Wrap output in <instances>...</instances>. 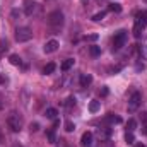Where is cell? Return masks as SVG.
<instances>
[{"mask_svg":"<svg viewBox=\"0 0 147 147\" xmlns=\"http://www.w3.org/2000/svg\"><path fill=\"white\" fill-rule=\"evenodd\" d=\"M89 110H91V113H96V111L99 110V101H91Z\"/></svg>","mask_w":147,"mask_h":147,"instance_id":"obj_22","label":"cell"},{"mask_svg":"<svg viewBox=\"0 0 147 147\" xmlns=\"http://www.w3.org/2000/svg\"><path fill=\"white\" fill-rule=\"evenodd\" d=\"M65 106H67V108H72V106H75V98H74V96H70V98L67 99Z\"/></svg>","mask_w":147,"mask_h":147,"instance_id":"obj_26","label":"cell"},{"mask_svg":"<svg viewBox=\"0 0 147 147\" xmlns=\"http://www.w3.org/2000/svg\"><path fill=\"white\" fill-rule=\"evenodd\" d=\"M147 26V12H142L137 16L135 19V26H134V36L135 38H140L142 34V29Z\"/></svg>","mask_w":147,"mask_h":147,"instance_id":"obj_3","label":"cell"},{"mask_svg":"<svg viewBox=\"0 0 147 147\" xmlns=\"http://www.w3.org/2000/svg\"><path fill=\"white\" fill-rule=\"evenodd\" d=\"M72 67H74V58H67V60H65V62L62 63V70H63V72L70 70Z\"/></svg>","mask_w":147,"mask_h":147,"instance_id":"obj_12","label":"cell"},{"mask_svg":"<svg viewBox=\"0 0 147 147\" xmlns=\"http://www.w3.org/2000/svg\"><path fill=\"white\" fill-rule=\"evenodd\" d=\"M108 9H110L111 12H116V14H118V12H121V5H120V3H110V7H108Z\"/></svg>","mask_w":147,"mask_h":147,"instance_id":"obj_21","label":"cell"},{"mask_svg":"<svg viewBox=\"0 0 147 147\" xmlns=\"http://www.w3.org/2000/svg\"><path fill=\"white\" fill-rule=\"evenodd\" d=\"M12 147H24V146H22V144H19V142H14V144H12Z\"/></svg>","mask_w":147,"mask_h":147,"instance_id":"obj_31","label":"cell"},{"mask_svg":"<svg viewBox=\"0 0 147 147\" xmlns=\"http://www.w3.org/2000/svg\"><path fill=\"white\" fill-rule=\"evenodd\" d=\"M125 43H127V31H118L115 38H113V48L115 50H120L121 46H125Z\"/></svg>","mask_w":147,"mask_h":147,"instance_id":"obj_6","label":"cell"},{"mask_svg":"<svg viewBox=\"0 0 147 147\" xmlns=\"http://www.w3.org/2000/svg\"><path fill=\"white\" fill-rule=\"evenodd\" d=\"M125 140H127V144H134V142H135L134 132H127V134H125Z\"/></svg>","mask_w":147,"mask_h":147,"instance_id":"obj_20","label":"cell"},{"mask_svg":"<svg viewBox=\"0 0 147 147\" xmlns=\"http://www.w3.org/2000/svg\"><path fill=\"white\" fill-rule=\"evenodd\" d=\"M55 70V63H48L45 69H43V74H51Z\"/></svg>","mask_w":147,"mask_h":147,"instance_id":"obj_24","label":"cell"},{"mask_svg":"<svg viewBox=\"0 0 147 147\" xmlns=\"http://www.w3.org/2000/svg\"><path fill=\"white\" fill-rule=\"evenodd\" d=\"M57 144H58V147H72L70 144H69V140H65V139H60V140H57Z\"/></svg>","mask_w":147,"mask_h":147,"instance_id":"obj_25","label":"cell"},{"mask_svg":"<svg viewBox=\"0 0 147 147\" xmlns=\"http://www.w3.org/2000/svg\"><path fill=\"white\" fill-rule=\"evenodd\" d=\"M22 125H24L22 116H21L17 111H10L9 116H7V127L10 128V132H14V134L21 132V130H22Z\"/></svg>","mask_w":147,"mask_h":147,"instance_id":"obj_2","label":"cell"},{"mask_svg":"<svg viewBox=\"0 0 147 147\" xmlns=\"http://www.w3.org/2000/svg\"><path fill=\"white\" fill-rule=\"evenodd\" d=\"M111 135V128H99V137L108 140V137Z\"/></svg>","mask_w":147,"mask_h":147,"instance_id":"obj_13","label":"cell"},{"mask_svg":"<svg viewBox=\"0 0 147 147\" xmlns=\"http://www.w3.org/2000/svg\"><path fill=\"white\" fill-rule=\"evenodd\" d=\"M127 128H128V132H134V130L137 128V121H135L134 118H130L128 123H127Z\"/></svg>","mask_w":147,"mask_h":147,"instance_id":"obj_18","label":"cell"},{"mask_svg":"<svg viewBox=\"0 0 147 147\" xmlns=\"http://www.w3.org/2000/svg\"><path fill=\"white\" fill-rule=\"evenodd\" d=\"M3 142V135H2V130H0V144Z\"/></svg>","mask_w":147,"mask_h":147,"instance_id":"obj_33","label":"cell"},{"mask_svg":"<svg viewBox=\"0 0 147 147\" xmlns=\"http://www.w3.org/2000/svg\"><path fill=\"white\" fill-rule=\"evenodd\" d=\"M58 46H60V45H58L57 39H50V41L45 43V48H43V50H45V53H53V51L58 50Z\"/></svg>","mask_w":147,"mask_h":147,"instance_id":"obj_8","label":"cell"},{"mask_svg":"<svg viewBox=\"0 0 147 147\" xmlns=\"http://www.w3.org/2000/svg\"><path fill=\"white\" fill-rule=\"evenodd\" d=\"M31 38H33V31H31V28H28V26H21V28L16 29V39H17L19 43H26V41H29Z\"/></svg>","mask_w":147,"mask_h":147,"instance_id":"obj_5","label":"cell"},{"mask_svg":"<svg viewBox=\"0 0 147 147\" xmlns=\"http://www.w3.org/2000/svg\"><path fill=\"white\" fill-rule=\"evenodd\" d=\"M63 127H65V130H67V132H74V130H75V125H74V123L70 121V120H67Z\"/></svg>","mask_w":147,"mask_h":147,"instance_id":"obj_23","label":"cell"},{"mask_svg":"<svg viewBox=\"0 0 147 147\" xmlns=\"http://www.w3.org/2000/svg\"><path fill=\"white\" fill-rule=\"evenodd\" d=\"M38 128H39L38 123H31V132H38Z\"/></svg>","mask_w":147,"mask_h":147,"instance_id":"obj_28","label":"cell"},{"mask_svg":"<svg viewBox=\"0 0 147 147\" xmlns=\"http://www.w3.org/2000/svg\"><path fill=\"white\" fill-rule=\"evenodd\" d=\"M80 144H82V147H91L92 146V134H91V132H84L82 137H80Z\"/></svg>","mask_w":147,"mask_h":147,"instance_id":"obj_9","label":"cell"},{"mask_svg":"<svg viewBox=\"0 0 147 147\" xmlns=\"http://www.w3.org/2000/svg\"><path fill=\"white\" fill-rule=\"evenodd\" d=\"M86 41H96L98 39V34H87V36H84Z\"/></svg>","mask_w":147,"mask_h":147,"instance_id":"obj_27","label":"cell"},{"mask_svg":"<svg viewBox=\"0 0 147 147\" xmlns=\"http://www.w3.org/2000/svg\"><path fill=\"white\" fill-rule=\"evenodd\" d=\"M9 60H10L12 65H21V57H19V55H10Z\"/></svg>","mask_w":147,"mask_h":147,"instance_id":"obj_19","label":"cell"},{"mask_svg":"<svg viewBox=\"0 0 147 147\" xmlns=\"http://www.w3.org/2000/svg\"><path fill=\"white\" fill-rule=\"evenodd\" d=\"M46 137H48V142L50 144H57V135H55V128H50L46 132Z\"/></svg>","mask_w":147,"mask_h":147,"instance_id":"obj_11","label":"cell"},{"mask_svg":"<svg viewBox=\"0 0 147 147\" xmlns=\"http://www.w3.org/2000/svg\"><path fill=\"white\" fill-rule=\"evenodd\" d=\"M140 99H142L140 92H134V94L130 96V99H128V111H130V113L137 111V108L140 106Z\"/></svg>","mask_w":147,"mask_h":147,"instance_id":"obj_7","label":"cell"},{"mask_svg":"<svg viewBox=\"0 0 147 147\" xmlns=\"http://www.w3.org/2000/svg\"><path fill=\"white\" fill-rule=\"evenodd\" d=\"M135 147H146V144H142V142H139V144H135Z\"/></svg>","mask_w":147,"mask_h":147,"instance_id":"obj_32","label":"cell"},{"mask_svg":"<svg viewBox=\"0 0 147 147\" xmlns=\"http://www.w3.org/2000/svg\"><path fill=\"white\" fill-rule=\"evenodd\" d=\"M45 115H46V118H50V120H55V118H57V115H58V111L55 110V108H48Z\"/></svg>","mask_w":147,"mask_h":147,"instance_id":"obj_14","label":"cell"},{"mask_svg":"<svg viewBox=\"0 0 147 147\" xmlns=\"http://www.w3.org/2000/svg\"><path fill=\"white\" fill-rule=\"evenodd\" d=\"M106 121H110V123H121V118L116 116V115H113V113H110V115L106 116Z\"/></svg>","mask_w":147,"mask_h":147,"instance_id":"obj_15","label":"cell"},{"mask_svg":"<svg viewBox=\"0 0 147 147\" xmlns=\"http://www.w3.org/2000/svg\"><path fill=\"white\" fill-rule=\"evenodd\" d=\"M91 82H92V75L91 74H82L80 75V86L82 87H87Z\"/></svg>","mask_w":147,"mask_h":147,"instance_id":"obj_10","label":"cell"},{"mask_svg":"<svg viewBox=\"0 0 147 147\" xmlns=\"http://www.w3.org/2000/svg\"><path fill=\"white\" fill-rule=\"evenodd\" d=\"M105 16H106V10H101V12H98V14L92 16V21L94 22H99L101 19H105Z\"/></svg>","mask_w":147,"mask_h":147,"instance_id":"obj_17","label":"cell"},{"mask_svg":"<svg viewBox=\"0 0 147 147\" xmlns=\"http://www.w3.org/2000/svg\"><path fill=\"white\" fill-rule=\"evenodd\" d=\"M0 110H2V103H0Z\"/></svg>","mask_w":147,"mask_h":147,"instance_id":"obj_34","label":"cell"},{"mask_svg":"<svg viewBox=\"0 0 147 147\" xmlns=\"http://www.w3.org/2000/svg\"><path fill=\"white\" fill-rule=\"evenodd\" d=\"M89 55L91 57H99L101 55V48L99 46H91L89 48Z\"/></svg>","mask_w":147,"mask_h":147,"instance_id":"obj_16","label":"cell"},{"mask_svg":"<svg viewBox=\"0 0 147 147\" xmlns=\"http://www.w3.org/2000/svg\"><path fill=\"white\" fill-rule=\"evenodd\" d=\"M50 2H51V0H50Z\"/></svg>","mask_w":147,"mask_h":147,"instance_id":"obj_35","label":"cell"},{"mask_svg":"<svg viewBox=\"0 0 147 147\" xmlns=\"http://www.w3.org/2000/svg\"><path fill=\"white\" fill-rule=\"evenodd\" d=\"M46 22H48V26H50V29L53 33H58L63 28V24H65V16H63L62 10H53V12L48 14Z\"/></svg>","mask_w":147,"mask_h":147,"instance_id":"obj_1","label":"cell"},{"mask_svg":"<svg viewBox=\"0 0 147 147\" xmlns=\"http://www.w3.org/2000/svg\"><path fill=\"white\" fill-rule=\"evenodd\" d=\"M103 147H113V144H111L110 140H105V146Z\"/></svg>","mask_w":147,"mask_h":147,"instance_id":"obj_30","label":"cell"},{"mask_svg":"<svg viewBox=\"0 0 147 147\" xmlns=\"http://www.w3.org/2000/svg\"><path fill=\"white\" fill-rule=\"evenodd\" d=\"M0 46H2V48H0V50H2V51H5V50H7V48H9V46H7V43H5V41H0Z\"/></svg>","mask_w":147,"mask_h":147,"instance_id":"obj_29","label":"cell"},{"mask_svg":"<svg viewBox=\"0 0 147 147\" xmlns=\"http://www.w3.org/2000/svg\"><path fill=\"white\" fill-rule=\"evenodd\" d=\"M41 12V5L38 3L36 0H24V14L33 17V16H38Z\"/></svg>","mask_w":147,"mask_h":147,"instance_id":"obj_4","label":"cell"}]
</instances>
